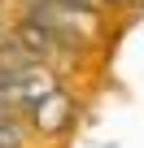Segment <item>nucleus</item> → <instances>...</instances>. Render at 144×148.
I'll list each match as a JSON object with an SVG mask.
<instances>
[{"mask_svg":"<svg viewBox=\"0 0 144 148\" xmlns=\"http://www.w3.org/2000/svg\"><path fill=\"white\" fill-rule=\"evenodd\" d=\"M61 87V79H57V70H52V61H44V57H35V52H26L22 44H0V105H9V109H18L22 118L48 96V92H57Z\"/></svg>","mask_w":144,"mask_h":148,"instance_id":"f257e3e1","label":"nucleus"},{"mask_svg":"<svg viewBox=\"0 0 144 148\" xmlns=\"http://www.w3.org/2000/svg\"><path fill=\"white\" fill-rule=\"evenodd\" d=\"M22 18L35 22L61 57H70L74 48H83V44H92L101 35L96 5H74V0H22Z\"/></svg>","mask_w":144,"mask_h":148,"instance_id":"f03ea898","label":"nucleus"},{"mask_svg":"<svg viewBox=\"0 0 144 148\" xmlns=\"http://www.w3.org/2000/svg\"><path fill=\"white\" fill-rule=\"evenodd\" d=\"M74 118H79V100L70 96L65 87H57V92H48L31 113H26V126H31V135H44V139H61L70 126H74Z\"/></svg>","mask_w":144,"mask_h":148,"instance_id":"7ed1b4c3","label":"nucleus"},{"mask_svg":"<svg viewBox=\"0 0 144 148\" xmlns=\"http://www.w3.org/2000/svg\"><path fill=\"white\" fill-rule=\"evenodd\" d=\"M26 135H31L26 118L9 105H0V148H26Z\"/></svg>","mask_w":144,"mask_h":148,"instance_id":"20e7f679","label":"nucleus"},{"mask_svg":"<svg viewBox=\"0 0 144 148\" xmlns=\"http://www.w3.org/2000/svg\"><path fill=\"white\" fill-rule=\"evenodd\" d=\"M96 5H105V9H127V5H135V0H96Z\"/></svg>","mask_w":144,"mask_h":148,"instance_id":"39448f33","label":"nucleus"},{"mask_svg":"<svg viewBox=\"0 0 144 148\" xmlns=\"http://www.w3.org/2000/svg\"><path fill=\"white\" fill-rule=\"evenodd\" d=\"M0 44H5V13H0Z\"/></svg>","mask_w":144,"mask_h":148,"instance_id":"423d86ee","label":"nucleus"},{"mask_svg":"<svg viewBox=\"0 0 144 148\" xmlns=\"http://www.w3.org/2000/svg\"><path fill=\"white\" fill-rule=\"evenodd\" d=\"M74 5H96V0H74Z\"/></svg>","mask_w":144,"mask_h":148,"instance_id":"0eeeda50","label":"nucleus"}]
</instances>
